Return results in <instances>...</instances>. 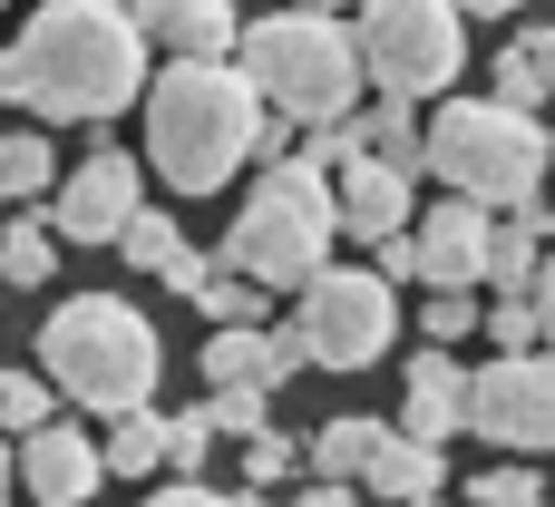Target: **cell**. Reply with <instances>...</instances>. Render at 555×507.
<instances>
[{
    "instance_id": "6da1fadb",
    "label": "cell",
    "mask_w": 555,
    "mask_h": 507,
    "mask_svg": "<svg viewBox=\"0 0 555 507\" xmlns=\"http://www.w3.org/2000/svg\"><path fill=\"white\" fill-rule=\"evenodd\" d=\"M137 88H146V29L137 10L107 0H49L0 49V107H39L59 127H98L137 107Z\"/></svg>"
},
{
    "instance_id": "7a4b0ae2",
    "label": "cell",
    "mask_w": 555,
    "mask_h": 507,
    "mask_svg": "<svg viewBox=\"0 0 555 507\" xmlns=\"http://www.w3.org/2000/svg\"><path fill=\"white\" fill-rule=\"evenodd\" d=\"M137 107H146V166H156L185 205L215 195V186H234V176L254 166L263 98H254V78H244L234 59H166V68L137 88Z\"/></svg>"
},
{
    "instance_id": "3957f363",
    "label": "cell",
    "mask_w": 555,
    "mask_h": 507,
    "mask_svg": "<svg viewBox=\"0 0 555 507\" xmlns=\"http://www.w3.org/2000/svg\"><path fill=\"white\" fill-rule=\"evenodd\" d=\"M234 68L254 78V98L273 107V117H293V127H312V117H351L361 107V49H351V29H341V10H302V0H283L273 20H254V29H234Z\"/></svg>"
},
{
    "instance_id": "277c9868",
    "label": "cell",
    "mask_w": 555,
    "mask_h": 507,
    "mask_svg": "<svg viewBox=\"0 0 555 507\" xmlns=\"http://www.w3.org/2000/svg\"><path fill=\"white\" fill-rule=\"evenodd\" d=\"M39 371H49V391L78 401V410H137V401H156L166 342H156V322H146L127 293H78V303H59L49 332H39Z\"/></svg>"
},
{
    "instance_id": "5b68a950",
    "label": "cell",
    "mask_w": 555,
    "mask_h": 507,
    "mask_svg": "<svg viewBox=\"0 0 555 507\" xmlns=\"http://www.w3.org/2000/svg\"><path fill=\"white\" fill-rule=\"evenodd\" d=\"M546 127H537V107H507V98H449L429 127H420V166L449 186V195H468V205H537L546 195Z\"/></svg>"
},
{
    "instance_id": "8992f818",
    "label": "cell",
    "mask_w": 555,
    "mask_h": 507,
    "mask_svg": "<svg viewBox=\"0 0 555 507\" xmlns=\"http://www.w3.org/2000/svg\"><path fill=\"white\" fill-rule=\"evenodd\" d=\"M332 235H341L332 225V176L302 166V156H263V186L244 195V215H234L215 264L254 274L263 293H302L312 264H332Z\"/></svg>"
},
{
    "instance_id": "52a82bcc",
    "label": "cell",
    "mask_w": 555,
    "mask_h": 507,
    "mask_svg": "<svg viewBox=\"0 0 555 507\" xmlns=\"http://www.w3.org/2000/svg\"><path fill=\"white\" fill-rule=\"evenodd\" d=\"M351 49L380 98H439L468 68V10L459 0H361Z\"/></svg>"
},
{
    "instance_id": "ba28073f",
    "label": "cell",
    "mask_w": 555,
    "mask_h": 507,
    "mask_svg": "<svg viewBox=\"0 0 555 507\" xmlns=\"http://www.w3.org/2000/svg\"><path fill=\"white\" fill-rule=\"evenodd\" d=\"M293 322H302V352H312L322 371H371V362H390V342H400V283L371 274V264H312Z\"/></svg>"
},
{
    "instance_id": "9c48e42d",
    "label": "cell",
    "mask_w": 555,
    "mask_h": 507,
    "mask_svg": "<svg viewBox=\"0 0 555 507\" xmlns=\"http://www.w3.org/2000/svg\"><path fill=\"white\" fill-rule=\"evenodd\" d=\"M468 430L507 459L555 449V352H498L488 371H468Z\"/></svg>"
},
{
    "instance_id": "30bf717a",
    "label": "cell",
    "mask_w": 555,
    "mask_h": 507,
    "mask_svg": "<svg viewBox=\"0 0 555 507\" xmlns=\"http://www.w3.org/2000/svg\"><path fill=\"white\" fill-rule=\"evenodd\" d=\"M98 440L78 430V420H39V430H20L10 440V489H29V507H88L98 498Z\"/></svg>"
},
{
    "instance_id": "8fae6325",
    "label": "cell",
    "mask_w": 555,
    "mask_h": 507,
    "mask_svg": "<svg viewBox=\"0 0 555 507\" xmlns=\"http://www.w3.org/2000/svg\"><path fill=\"white\" fill-rule=\"evenodd\" d=\"M146 205V176H137V156H117V147H98L68 186H49V235H68V244H107L127 215Z\"/></svg>"
},
{
    "instance_id": "7c38bea8",
    "label": "cell",
    "mask_w": 555,
    "mask_h": 507,
    "mask_svg": "<svg viewBox=\"0 0 555 507\" xmlns=\"http://www.w3.org/2000/svg\"><path fill=\"white\" fill-rule=\"evenodd\" d=\"M410 186H420V176L390 166V156H341V166H332V225H341L351 244H380V235H400V225L420 215Z\"/></svg>"
},
{
    "instance_id": "4fadbf2b",
    "label": "cell",
    "mask_w": 555,
    "mask_h": 507,
    "mask_svg": "<svg viewBox=\"0 0 555 507\" xmlns=\"http://www.w3.org/2000/svg\"><path fill=\"white\" fill-rule=\"evenodd\" d=\"M410 254H420V283H459V293H478V283H488V205H468V195L429 205L420 235H410Z\"/></svg>"
},
{
    "instance_id": "5bb4252c",
    "label": "cell",
    "mask_w": 555,
    "mask_h": 507,
    "mask_svg": "<svg viewBox=\"0 0 555 507\" xmlns=\"http://www.w3.org/2000/svg\"><path fill=\"white\" fill-rule=\"evenodd\" d=\"M400 430H410V440H439V449L468 430V362H459L449 342H429V352L410 362V391H400Z\"/></svg>"
},
{
    "instance_id": "9a60e30c",
    "label": "cell",
    "mask_w": 555,
    "mask_h": 507,
    "mask_svg": "<svg viewBox=\"0 0 555 507\" xmlns=\"http://www.w3.org/2000/svg\"><path fill=\"white\" fill-rule=\"evenodd\" d=\"M137 29L146 49H176V59H234V0H137Z\"/></svg>"
},
{
    "instance_id": "2e32d148",
    "label": "cell",
    "mask_w": 555,
    "mask_h": 507,
    "mask_svg": "<svg viewBox=\"0 0 555 507\" xmlns=\"http://www.w3.org/2000/svg\"><path fill=\"white\" fill-rule=\"evenodd\" d=\"M439 479H449V459H439V440H410V430H380L351 489H371V498H429Z\"/></svg>"
},
{
    "instance_id": "e0dca14e",
    "label": "cell",
    "mask_w": 555,
    "mask_h": 507,
    "mask_svg": "<svg viewBox=\"0 0 555 507\" xmlns=\"http://www.w3.org/2000/svg\"><path fill=\"white\" fill-rule=\"evenodd\" d=\"M546 225H555V205H546V195H537V205H507V215L488 225V283H498V293H527V283H537Z\"/></svg>"
},
{
    "instance_id": "ac0fdd59",
    "label": "cell",
    "mask_w": 555,
    "mask_h": 507,
    "mask_svg": "<svg viewBox=\"0 0 555 507\" xmlns=\"http://www.w3.org/2000/svg\"><path fill=\"white\" fill-rule=\"evenodd\" d=\"M98 469L107 479H156L166 469V410H107V440H98Z\"/></svg>"
},
{
    "instance_id": "d6986e66",
    "label": "cell",
    "mask_w": 555,
    "mask_h": 507,
    "mask_svg": "<svg viewBox=\"0 0 555 507\" xmlns=\"http://www.w3.org/2000/svg\"><path fill=\"white\" fill-rule=\"evenodd\" d=\"M351 127H361V156H390L420 176V98H371V107H351Z\"/></svg>"
},
{
    "instance_id": "ffe728a7",
    "label": "cell",
    "mask_w": 555,
    "mask_h": 507,
    "mask_svg": "<svg viewBox=\"0 0 555 507\" xmlns=\"http://www.w3.org/2000/svg\"><path fill=\"white\" fill-rule=\"evenodd\" d=\"M49 186H59L49 137H39V127H10V137H0V205H29V195H49Z\"/></svg>"
},
{
    "instance_id": "44dd1931",
    "label": "cell",
    "mask_w": 555,
    "mask_h": 507,
    "mask_svg": "<svg viewBox=\"0 0 555 507\" xmlns=\"http://www.w3.org/2000/svg\"><path fill=\"white\" fill-rule=\"evenodd\" d=\"M185 303H195L205 322H263V303H273V293H263L254 274H234V264H205V283H195Z\"/></svg>"
},
{
    "instance_id": "7402d4cb",
    "label": "cell",
    "mask_w": 555,
    "mask_h": 507,
    "mask_svg": "<svg viewBox=\"0 0 555 507\" xmlns=\"http://www.w3.org/2000/svg\"><path fill=\"white\" fill-rule=\"evenodd\" d=\"M49 274H59L49 225H39V215H10V235H0V283H20V293H29V283H49Z\"/></svg>"
},
{
    "instance_id": "603a6c76",
    "label": "cell",
    "mask_w": 555,
    "mask_h": 507,
    "mask_svg": "<svg viewBox=\"0 0 555 507\" xmlns=\"http://www.w3.org/2000/svg\"><path fill=\"white\" fill-rule=\"evenodd\" d=\"M371 440H380V420H351V410H341V420H322V440H312V469L351 489V479H361V459H371Z\"/></svg>"
},
{
    "instance_id": "cb8c5ba5",
    "label": "cell",
    "mask_w": 555,
    "mask_h": 507,
    "mask_svg": "<svg viewBox=\"0 0 555 507\" xmlns=\"http://www.w3.org/2000/svg\"><path fill=\"white\" fill-rule=\"evenodd\" d=\"M107 244H117V254H127L137 274H156V264H166V254H176L185 235H176V215H156V205H137V215H127V225H117Z\"/></svg>"
},
{
    "instance_id": "d4e9b609",
    "label": "cell",
    "mask_w": 555,
    "mask_h": 507,
    "mask_svg": "<svg viewBox=\"0 0 555 507\" xmlns=\"http://www.w3.org/2000/svg\"><path fill=\"white\" fill-rule=\"evenodd\" d=\"M263 401H273V391H254V381H215L205 430H215V440H254V430H263Z\"/></svg>"
},
{
    "instance_id": "484cf974",
    "label": "cell",
    "mask_w": 555,
    "mask_h": 507,
    "mask_svg": "<svg viewBox=\"0 0 555 507\" xmlns=\"http://www.w3.org/2000/svg\"><path fill=\"white\" fill-rule=\"evenodd\" d=\"M49 410H59L49 371H0V430H39Z\"/></svg>"
},
{
    "instance_id": "4316f807",
    "label": "cell",
    "mask_w": 555,
    "mask_h": 507,
    "mask_svg": "<svg viewBox=\"0 0 555 507\" xmlns=\"http://www.w3.org/2000/svg\"><path fill=\"white\" fill-rule=\"evenodd\" d=\"M478 332V303L459 293V283H429V303H420V342H468Z\"/></svg>"
},
{
    "instance_id": "83f0119b",
    "label": "cell",
    "mask_w": 555,
    "mask_h": 507,
    "mask_svg": "<svg viewBox=\"0 0 555 507\" xmlns=\"http://www.w3.org/2000/svg\"><path fill=\"white\" fill-rule=\"evenodd\" d=\"M546 489H537V469L527 459H507V469H478L468 479V507H537Z\"/></svg>"
},
{
    "instance_id": "f1b7e54d",
    "label": "cell",
    "mask_w": 555,
    "mask_h": 507,
    "mask_svg": "<svg viewBox=\"0 0 555 507\" xmlns=\"http://www.w3.org/2000/svg\"><path fill=\"white\" fill-rule=\"evenodd\" d=\"M293 469H302V449H293V440H283V430L263 420V430L244 440V479H254V489H283Z\"/></svg>"
},
{
    "instance_id": "f546056e",
    "label": "cell",
    "mask_w": 555,
    "mask_h": 507,
    "mask_svg": "<svg viewBox=\"0 0 555 507\" xmlns=\"http://www.w3.org/2000/svg\"><path fill=\"white\" fill-rule=\"evenodd\" d=\"M205 449H215L205 410H176V420H166V469H176V479H205Z\"/></svg>"
},
{
    "instance_id": "4dcf8cb0",
    "label": "cell",
    "mask_w": 555,
    "mask_h": 507,
    "mask_svg": "<svg viewBox=\"0 0 555 507\" xmlns=\"http://www.w3.org/2000/svg\"><path fill=\"white\" fill-rule=\"evenodd\" d=\"M488 98H507V107H546V78L527 68V49H498V68H488Z\"/></svg>"
},
{
    "instance_id": "1f68e13d",
    "label": "cell",
    "mask_w": 555,
    "mask_h": 507,
    "mask_svg": "<svg viewBox=\"0 0 555 507\" xmlns=\"http://www.w3.org/2000/svg\"><path fill=\"white\" fill-rule=\"evenodd\" d=\"M488 342H498V352H546V342H537V303H527V293H498Z\"/></svg>"
},
{
    "instance_id": "d6a6232c",
    "label": "cell",
    "mask_w": 555,
    "mask_h": 507,
    "mask_svg": "<svg viewBox=\"0 0 555 507\" xmlns=\"http://www.w3.org/2000/svg\"><path fill=\"white\" fill-rule=\"evenodd\" d=\"M205 264H215V254H195V244H176V254L156 264V283H166V293H195V283H205Z\"/></svg>"
},
{
    "instance_id": "836d02e7",
    "label": "cell",
    "mask_w": 555,
    "mask_h": 507,
    "mask_svg": "<svg viewBox=\"0 0 555 507\" xmlns=\"http://www.w3.org/2000/svg\"><path fill=\"white\" fill-rule=\"evenodd\" d=\"M527 303H537V342L555 352V254H537V283H527Z\"/></svg>"
},
{
    "instance_id": "e575fe53",
    "label": "cell",
    "mask_w": 555,
    "mask_h": 507,
    "mask_svg": "<svg viewBox=\"0 0 555 507\" xmlns=\"http://www.w3.org/2000/svg\"><path fill=\"white\" fill-rule=\"evenodd\" d=\"M146 507H244V498H224V489H205V479H176V489H156Z\"/></svg>"
},
{
    "instance_id": "d590c367",
    "label": "cell",
    "mask_w": 555,
    "mask_h": 507,
    "mask_svg": "<svg viewBox=\"0 0 555 507\" xmlns=\"http://www.w3.org/2000/svg\"><path fill=\"white\" fill-rule=\"evenodd\" d=\"M517 49H527V68H537V78H546V98H555V20H546V29H527V39H517Z\"/></svg>"
},
{
    "instance_id": "8d00e7d4",
    "label": "cell",
    "mask_w": 555,
    "mask_h": 507,
    "mask_svg": "<svg viewBox=\"0 0 555 507\" xmlns=\"http://www.w3.org/2000/svg\"><path fill=\"white\" fill-rule=\"evenodd\" d=\"M293 507H361V498H351L341 479H322V489H302V498H293Z\"/></svg>"
},
{
    "instance_id": "74e56055",
    "label": "cell",
    "mask_w": 555,
    "mask_h": 507,
    "mask_svg": "<svg viewBox=\"0 0 555 507\" xmlns=\"http://www.w3.org/2000/svg\"><path fill=\"white\" fill-rule=\"evenodd\" d=\"M468 20H507V10H527V0H459Z\"/></svg>"
},
{
    "instance_id": "f35d334b",
    "label": "cell",
    "mask_w": 555,
    "mask_h": 507,
    "mask_svg": "<svg viewBox=\"0 0 555 507\" xmlns=\"http://www.w3.org/2000/svg\"><path fill=\"white\" fill-rule=\"evenodd\" d=\"M0 489H10V440H0Z\"/></svg>"
},
{
    "instance_id": "ab89813d",
    "label": "cell",
    "mask_w": 555,
    "mask_h": 507,
    "mask_svg": "<svg viewBox=\"0 0 555 507\" xmlns=\"http://www.w3.org/2000/svg\"><path fill=\"white\" fill-rule=\"evenodd\" d=\"M302 10H351V0H302Z\"/></svg>"
},
{
    "instance_id": "60d3db41",
    "label": "cell",
    "mask_w": 555,
    "mask_h": 507,
    "mask_svg": "<svg viewBox=\"0 0 555 507\" xmlns=\"http://www.w3.org/2000/svg\"><path fill=\"white\" fill-rule=\"evenodd\" d=\"M400 507H439V489H429V498H400Z\"/></svg>"
},
{
    "instance_id": "b9f144b4",
    "label": "cell",
    "mask_w": 555,
    "mask_h": 507,
    "mask_svg": "<svg viewBox=\"0 0 555 507\" xmlns=\"http://www.w3.org/2000/svg\"><path fill=\"white\" fill-rule=\"evenodd\" d=\"M0 507H10V489H0Z\"/></svg>"
},
{
    "instance_id": "7bdbcfd3",
    "label": "cell",
    "mask_w": 555,
    "mask_h": 507,
    "mask_svg": "<svg viewBox=\"0 0 555 507\" xmlns=\"http://www.w3.org/2000/svg\"><path fill=\"white\" fill-rule=\"evenodd\" d=\"M537 507H555V498H537Z\"/></svg>"
},
{
    "instance_id": "ee69618b",
    "label": "cell",
    "mask_w": 555,
    "mask_h": 507,
    "mask_svg": "<svg viewBox=\"0 0 555 507\" xmlns=\"http://www.w3.org/2000/svg\"><path fill=\"white\" fill-rule=\"evenodd\" d=\"M0 10H10V0H0Z\"/></svg>"
},
{
    "instance_id": "f6af8a7d",
    "label": "cell",
    "mask_w": 555,
    "mask_h": 507,
    "mask_svg": "<svg viewBox=\"0 0 555 507\" xmlns=\"http://www.w3.org/2000/svg\"><path fill=\"white\" fill-rule=\"evenodd\" d=\"M546 147H555V137H546Z\"/></svg>"
}]
</instances>
